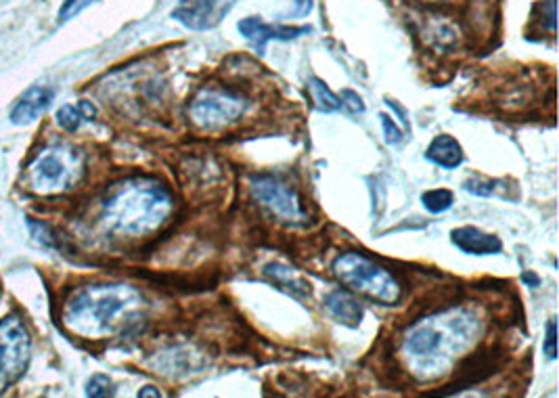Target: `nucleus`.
<instances>
[{
    "mask_svg": "<svg viewBox=\"0 0 559 398\" xmlns=\"http://www.w3.org/2000/svg\"><path fill=\"white\" fill-rule=\"evenodd\" d=\"M264 275L275 285H279L281 290L294 294L296 298H308L312 292L310 283L296 269H289V267H285V264H279V262L266 264Z\"/></svg>",
    "mask_w": 559,
    "mask_h": 398,
    "instance_id": "obj_14",
    "label": "nucleus"
},
{
    "mask_svg": "<svg viewBox=\"0 0 559 398\" xmlns=\"http://www.w3.org/2000/svg\"><path fill=\"white\" fill-rule=\"evenodd\" d=\"M53 99H55V91L49 86L30 88V91H26L17 99L11 112V122L19 126H28L36 122L44 112H47Z\"/></svg>",
    "mask_w": 559,
    "mask_h": 398,
    "instance_id": "obj_11",
    "label": "nucleus"
},
{
    "mask_svg": "<svg viewBox=\"0 0 559 398\" xmlns=\"http://www.w3.org/2000/svg\"><path fill=\"white\" fill-rule=\"evenodd\" d=\"M503 181L497 179H484V176H474V179H467L465 181V191L480 195V197H493V195H503L499 189Z\"/></svg>",
    "mask_w": 559,
    "mask_h": 398,
    "instance_id": "obj_19",
    "label": "nucleus"
},
{
    "mask_svg": "<svg viewBox=\"0 0 559 398\" xmlns=\"http://www.w3.org/2000/svg\"><path fill=\"white\" fill-rule=\"evenodd\" d=\"M84 153L72 145L42 149L28 168L30 189L38 195H63L84 176Z\"/></svg>",
    "mask_w": 559,
    "mask_h": 398,
    "instance_id": "obj_4",
    "label": "nucleus"
},
{
    "mask_svg": "<svg viewBox=\"0 0 559 398\" xmlns=\"http://www.w3.org/2000/svg\"><path fill=\"white\" fill-rule=\"evenodd\" d=\"M86 394L93 396V398H105V396H114L116 394V386L111 382L107 375L97 373L93 375L91 380L86 384Z\"/></svg>",
    "mask_w": 559,
    "mask_h": 398,
    "instance_id": "obj_20",
    "label": "nucleus"
},
{
    "mask_svg": "<svg viewBox=\"0 0 559 398\" xmlns=\"http://www.w3.org/2000/svg\"><path fill=\"white\" fill-rule=\"evenodd\" d=\"M239 34L254 44V49L258 55L266 53V44L271 40H294L304 34H310L308 26L302 28H292V26H275V24H264L260 17H245L237 24Z\"/></svg>",
    "mask_w": 559,
    "mask_h": 398,
    "instance_id": "obj_10",
    "label": "nucleus"
},
{
    "mask_svg": "<svg viewBox=\"0 0 559 398\" xmlns=\"http://www.w3.org/2000/svg\"><path fill=\"white\" fill-rule=\"evenodd\" d=\"M139 396H141V398H145V396H155V398H158V396H162V394H160V390H158V388L145 386V388L139 392Z\"/></svg>",
    "mask_w": 559,
    "mask_h": 398,
    "instance_id": "obj_27",
    "label": "nucleus"
},
{
    "mask_svg": "<svg viewBox=\"0 0 559 398\" xmlns=\"http://www.w3.org/2000/svg\"><path fill=\"white\" fill-rule=\"evenodd\" d=\"M95 116H97L95 105L88 101H80L78 105H63L57 112V124L65 132H76L82 126V122L93 120Z\"/></svg>",
    "mask_w": 559,
    "mask_h": 398,
    "instance_id": "obj_16",
    "label": "nucleus"
},
{
    "mask_svg": "<svg viewBox=\"0 0 559 398\" xmlns=\"http://www.w3.org/2000/svg\"><path fill=\"white\" fill-rule=\"evenodd\" d=\"M250 189L258 202L281 223L304 225L308 220V210L300 193L277 176H254Z\"/></svg>",
    "mask_w": 559,
    "mask_h": 398,
    "instance_id": "obj_7",
    "label": "nucleus"
},
{
    "mask_svg": "<svg viewBox=\"0 0 559 398\" xmlns=\"http://www.w3.org/2000/svg\"><path fill=\"white\" fill-rule=\"evenodd\" d=\"M421 202H423V208H426L428 212L442 214L453 206L455 197L449 189H432V191H426L421 195Z\"/></svg>",
    "mask_w": 559,
    "mask_h": 398,
    "instance_id": "obj_18",
    "label": "nucleus"
},
{
    "mask_svg": "<svg viewBox=\"0 0 559 398\" xmlns=\"http://www.w3.org/2000/svg\"><path fill=\"white\" fill-rule=\"evenodd\" d=\"M333 275L338 277L350 290L359 292L371 300L382 304H396L400 300V283L396 277L384 269L382 264L373 262L365 254L346 252L335 258Z\"/></svg>",
    "mask_w": 559,
    "mask_h": 398,
    "instance_id": "obj_5",
    "label": "nucleus"
},
{
    "mask_svg": "<svg viewBox=\"0 0 559 398\" xmlns=\"http://www.w3.org/2000/svg\"><path fill=\"white\" fill-rule=\"evenodd\" d=\"M229 7V0H181L172 17L189 30H208L218 24Z\"/></svg>",
    "mask_w": 559,
    "mask_h": 398,
    "instance_id": "obj_9",
    "label": "nucleus"
},
{
    "mask_svg": "<svg viewBox=\"0 0 559 398\" xmlns=\"http://www.w3.org/2000/svg\"><path fill=\"white\" fill-rule=\"evenodd\" d=\"M139 290L122 283L86 285L67 298L63 306V323L80 338H103L118 327V321L141 308Z\"/></svg>",
    "mask_w": 559,
    "mask_h": 398,
    "instance_id": "obj_3",
    "label": "nucleus"
},
{
    "mask_svg": "<svg viewBox=\"0 0 559 398\" xmlns=\"http://www.w3.org/2000/svg\"><path fill=\"white\" fill-rule=\"evenodd\" d=\"M174 210L172 193L151 179H130L111 189L101 206L103 227L124 237L158 231Z\"/></svg>",
    "mask_w": 559,
    "mask_h": 398,
    "instance_id": "obj_2",
    "label": "nucleus"
},
{
    "mask_svg": "<svg viewBox=\"0 0 559 398\" xmlns=\"http://www.w3.org/2000/svg\"><path fill=\"white\" fill-rule=\"evenodd\" d=\"M30 334L19 317L0 321V392L17 384L30 365Z\"/></svg>",
    "mask_w": 559,
    "mask_h": 398,
    "instance_id": "obj_6",
    "label": "nucleus"
},
{
    "mask_svg": "<svg viewBox=\"0 0 559 398\" xmlns=\"http://www.w3.org/2000/svg\"><path fill=\"white\" fill-rule=\"evenodd\" d=\"M28 227H30L34 239L40 241L42 246H47V248H59V241H57V237H55V233H53V229H51L49 225L40 223V220H28Z\"/></svg>",
    "mask_w": 559,
    "mask_h": 398,
    "instance_id": "obj_21",
    "label": "nucleus"
},
{
    "mask_svg": "<svg viewBox=\"0 0 559 398\" xmlns=\"http://www.w3.org/2000/svg\"><path fill=\"white\" fill-rule=\"evenodd\" d=\"M379 120H382V126H384L386 143H390V145L400 143L402 141V130L396 126V122L388 114H382V116H379Z\"/></svg>",
    "mask_w": 559,
    "mask_h": 398,
    "instance_id": "obj_23",
    "label": "nucleus"
},
{
    "mask_svg": "<svg viewBox=\"0 0 559 398\" xmlns=\"http://www.w3.org/2000/svg\"><path fill=\"white\" fill-rule=\"evenodd\" d=\"M245 112V101L233 93L204 88L195 95L189 105V116L195 126L204 130H216L239 120Z\"/></svg>",
    "mask_w": 559,
    "mask_h": 398,
    "instance_id": "obj_8",
    "label": "nucleus"
},
{
    "mask_svg": "<svg viewBox=\"0 0 559 398\" xmlns=\"http://www.w3.org/2000/svg\"><path fill=\"white\" fill-rule=\"evenodd\" d=\"M426 158L440 168L453 170V168H459L463 164V149H461V145L455 137L438 135L430 143V147L426 151Z\"/></svg>",
    "mask_w": 559,
    "mask_h": 398,
    "instance_id": "obj_15",
    "label": "nucleus"
},
{
    "mask_svg": "<svg viewBox=\"0 0 559 398\" xmlns=\"http://www.w3.org/2000/svg\"><path fill=\"white\" fill-rule=\"evenodd\" d=\"M451 241L455 243V248H459L465 254H472V256L499 254L503 250V243L497 235H488L476 227L453 229Z\"/></svg>",
    "mask_w": 559,
    "mask_h": 398,
    "instance_id": "obj_12",
    "label": "nucleus"
},
{
    "mask_svg": "<svg viewBox=\"0 0 559 398\" xmlns=\"http://www.w3.org/2000/svg\"><path fill=\"white\" fill-rule=\"evenodd\" d=\"M296 5H298L296 15H308L312 9V0H296Z\"/></svg>",
    "mask_w": 559,
    "mask_h": 398,
    "instance_id": "obj_26",
    "label": "nucleus"
},
{
    "mask_svg": "<svg viewBox=\"0 0 559 398\" xmlns=\"http://www.w3.org/2000/svg\"><path fill=\"white\" fill-rule=\"evenodd\" d=\"M543 348L549 359H557V325L553 319L547 323V336H545Z\"/></svg>",
    "mask_w": 559,
    "mask_h": 398,
    "instance_id": "obj_24",
    "label": "nucleus"
},
{
    "mask_svg": "<svg viewBox=\"0 0 559 398\" xmlns=\"http://www.w3.org/2000/svg\"><path fill=\"white\" fill-rule=\"evenodd\" d=\"M480 334V321L463 308H449L415 323L402 340V357L421 380H434L449 371L453 361Z\"/></svg>",
    "mask_w": 559,
    "mask_h": 398,
    "instance_id": "obj_1",
    "label": "nucleus"
},
{
    "mask_svg": "<svg viewBox=\"0 0 559 398\" xmlns=\"http://www.w3.org/2000/svg\"><path fill=\"white\" fill-rule=\"evenodd\" d=\"M325 308L335 321H340L348 327L359 325L363 321V315H365L361 302L344 290H335V292L327 294Z\"/></svg>",
    "mask_w": 559,
    "mask_h": 398,
    "instance_id": "obj_13",
    "label": "nucleus"
},
{
    "mask_svg": "<svg viewBox=\"0 0 559 398\" xmlns=\"http://www.w3.org/2000/svg\"><path fill=\"white\" fill-rule=\"evenodd\" d=\"M342 99H348V107L352 109V112H365V105H363V99L356 95L354 91H344L342 93Z\"/></svg>",
    "mask_w": 559,
    "mask_h": 398,
    "instance_id": "obj_25",
    "label": "nucleus"
},
{
    "mask_svg": "<svg viewBox=\"0 0 559 398\" xmlns=\"http://www.w3.org/2000/svg\"><path fill=\"white\" fill-rule=\"evenodd\" d=\"M97 0H65L61 11H59V21H70L78 13H82L86 7L95 5Z\"/></svg>",
    "mask_w": 559,
    "mask_h": 398,
    "instance_id": "obj_22",
    "label": "nucleus"
},
{
    "mask_svg": "<svg viewBox=\"0 0 559 398\" xmlns=\"http://www.w3.org/2000/svg\"><path fill=\"white\" fill-rule=\"evenodd\" d=\"M308 91L312 95V101L317 103V109L319 112H340V109H344V103L342 99L335 95L331 88L321 80V78H315L312 76L308 80Z\"/></svg>",
    "mask_w": 559,
    "mask_h": 398,
    "instance_id": "obj_17",
    "label": "nucleus"
},
{
    "mask_svg": "<svg viewBox=\"0 0 559 398\" xmlns=\"http://www.w3.org/2000/svg\"><path fill=\"white\" fill-rule=\"evenodd\" d=\"M522 279H524V281H528L532 287H539V283H541V281H539V277L532 275V273H524V277H522Z\"/></svg>",
    "mask_w": 559,
    "mask_h": 398,
    "instance_id": "obj_28",
    "label": "nucleus"
}]
</instances>
